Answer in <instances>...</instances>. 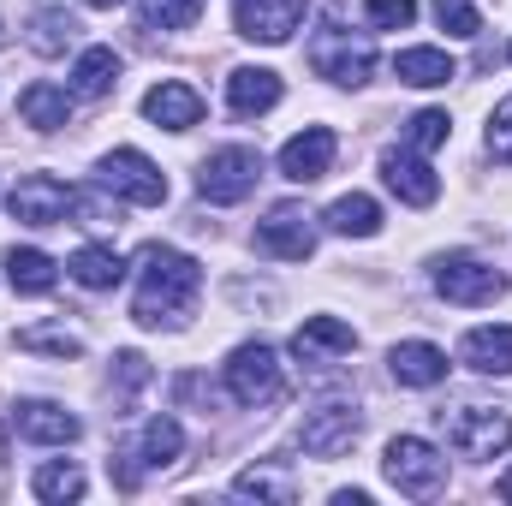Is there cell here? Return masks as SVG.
Listing matches in <instances>:
<instances>
[{"mask_svg": "<svg viewBox=\"0 0 512 506\" xmlns=\"http://www.w3.org/2000/svg\"><path fill=\"white\" fill-rule=\"evenodd\" d=\"M72 30H78V24H72L66 12H42V18H36V36H30V48H36V54H60V48L72 42Z\"/></svg>", "mask_w": 512, "mask_h": 506, "instance_id": "cell-33", "label": "cell"}, {"mask_svg": "<svg viewBox=\"0 0 512 506\" xmlns=\"http://www.w3.org/2000/svg\"><path fill=\"white\" fill-rule=\"evenodd\" d=\"M0 42H6V30H0Z\"/></svg>", "mask_w": 512, "mask_h": 506, "instance_id": "cell-40", "label": "cell"}, {"mask_svg": "<svg viewBox=\"0 0 512 506\" xmlns=\"http://www.w3.org/2000/svg\"><path fill=\"white\" fill-rule=\"evenodd\" d=\"M393 72H399V84H411V90H441V84L459 78V66H453L447 48H405V54L393 60Z\"/></svg>", "mask_w": 512, "mask_h": 506, "instance_id": "cell-20", "label": "cell"}, {"mask_svg": "<svg viewBox=\"0 0 512 506\" xmlns=\"http://www.w3.org/2000/svg\"><path fill=\"white\" fill-rule=\"evenodd\" d=\"M197 292H203V268L191 256L167 251V245H149L137 256V304H131V316L143 328H173V322H185Z\"/></svg>", "mask_w": 512, "mask_h": 506, "instance_id": "cell-1", "label": "cell"}, {"mask_svg": "<svg viewBox=\"0 0 512 506\" xmlns=\"http://www.w3.org/2000/svg\"><path fill=\"white\" fill-rule=\"evenodd\" d=\"M334 155H340V137L328 126H304L298 137H286V149H280V173L292 179V185H316L328 167H334Z\"/></svg>", "mask_w": 512, "mask_h": 506, "instance_id": "cell-12", "label": "cell"}, {"mask_svg": "<svg viewBox=\"0 0 512 506\" xmlns=\"http://www.w3.org/2000/svg\"><path fill=\"white\" fill-rule=\"evenodd\" d=\"M328 227H334L340 239H376V233H382V209H376V197L352 191V197H334V203H328Z\"/></svg>", "mask_w": 512, "mask_h": 506, "instance_id": "cell-22", "label": "cell"}, {"mask_svg": "<svg viewBox=\"0 0 512 506\" xmlns=\"http://www.w3.org/2000/svg\"><path fill=\"white\" fill-rule=\"evenodd\" d=\"M18 114H24V126H36V131H60L72 120V102H66V90H54V84H30V90L18 96Z\"/></svg>", "mask_w": 512, "mask_h": 506, "instance_id": "cell-26", "label": "cell"}, {"mask_svg": "<svg viewBox=\"0 0 512 506\" xmlns=\"http://www.w3.org/2000/svg\"><path fill=\"white\" fill-rule=\"evenodd\" d=\"M203 18V0H143V24L149 30H185Z\"/></svg>", "mask_w": 512, "mask_h": 506, "instance_id": "cell-30", "label": "cell"}, {"mask_svg": "<svg viewBox=\"0 0 512 506\" xmlns=\"http://www.w3.org/2000/svg\"><path fill=\"white\" fill-rule=\"evenodd\" d=\"M358 435H364V417H358L352 405H322V411L304 417L298 447H304L310 459H340V453H352Z\"/></svg>", "mask_w": 512, "mask_h": 506, "instance_id": "cell-10", "label": "cell"}, {"mask_svg": "<svg viewBox=\"0 0 512 506\" xmlns=\"http://www.w3.org/2000/svg\"><path fill=\"white\" fill-rule=\"evenodd\" d=\"M30 489H36L42 501H78V495H84V471H78L72 459H54V465H42V471L30 477Z\"/></svg>", "mask_w": 512, "mask_h": 506, "instance_id": "cell-29", "label": "cell"}, {"mask_svg": "<svg viewBox=\"0 0 512 506\" xmlns=\"http://www.w3.org/2000/svg\"><path fill=\"white\" fill-rule=\"evenodd\" d=\"M483 143H489V155H495V161H512V96L489 114V137H483Z\"/></svg>", "mask_w": 512, "mask_h": 506, "instance_id": "cell-36", "label": "cell"}, {"mask_svg": "<svg viewBox=\"0 0 512 506\" xmlns=\"http://www.w3.org/2000/svg\"><path fill=\"white\" fill-rule=\"evenodd\" d=\"M310 66H316V78L358 90V84L376 72V48H370L364 36H352V30H322V36L310 42Z\"/></svg>", "mask_w": 512, "mask_h": 506, "instance_id": "cell-3", "label": "cell"}, {"mask_svg": "<svg viewBox=\"0 0 512 506\" xmlns=\"http://www.w3.org/2000/svg\"><path fill=\"white\" fill-rule=\"evenodd\" d=\"M364 12H370L376 30H405L417 18V0H364Z\"/></svg>", "mask_w": 512, "mask_h": 506, "instance_id": "cell-35", "label": "cell"}, {"mask_svg": "<svg viewBox=\"0 0 512 506\" xmlns=\"http://www.w3.org/2000/svg\"><path fill=\"white\" fill-rule=\"evenodd\" d=\"M102 185H108L114 197H126V203H143V209H155V203L167 197V173H161L143 149H114V155L102 161Z\"/></svg>", "mask_w": 512, "mask_h": 506, "instance_id": "cell-9", "label": "cell"}, {"mask_svg": "<svg viewBox=\"0 0 512 506\" xmlns=\"http://www.w3.org/2000/svg\"><path fill=\"white\" fill-rule=\"evenodd\" d=\"M90 6H120V0H90Z\"/></svg>", "mask_w": 512, "mask_h": 506, "instance_id": "cell-39", "label": "cell"}, {"mask_svg": "<svg viewBox=\"0 0 512 506\" xmlns=\"http://www.w3.org/2000/svg\"><path fill=\"white\" fill-rule=\"evenodd\" d=\"M18 352H48V358H78L84 346H78V334H66V328H24V334H18Z\"/></svg>", "mask_w": 512, "mask_h": 506, "instance_id": "cell-31", "label": "cell"}, {"mask_svg": "<svg viewBox=\"0 0 512 506\" xmlns=\"http://www.w3.org/2000/svg\"><path fill=\"white\" fill-rule=\"evenodd\" d=\"M435 18H441V30H453V36H477V30H483V18H477L471 0H435Z\"/></svg>", "mask_w": 512, "mask_h": 506, "instance_id": "cell-34", "label": "cell"}, {"mask_svg": "<svg viewBox=\"0 0 512 506\" xmlns=\"http://www.w3.org/2000/svg\"><path fill=\"white\" fill-rule=\"evenodd\" d=\"M387 370H393L399 387H435V381H447V352L429 346V340H405V346L387 352Z\"/></svg>", "mask_w": 512, "mask_h": 506, "instance_id": "cell-18", "label": "cell"}, {"mask_svg": "<svg viewBox=\"0 0 512 506\" xmlns=\"http://www.w3.org/2000/svg\"><path fill=\"white\" fill-rule=\"evenodd\" d=\"M447 131H453V120H447L441 108H423V114H411V120H405V143H411V149H441V143H447Z\"/></svg>", "mask_w": 512, "mask_h": 506, "instance_id": "cell-32", "label": "cell"}, {"mask_svg": "<svg viewBox=\"0 0 512 506\" xmlns=\"http://www.w3.org/2000/svg\"><path fill=\"white\" fill-rule=\"evenodd\" d=\"M382 471H387V483H393L399 495H411V501H429V495L447 489V459H441L429 441H417V435H393V441H387Z\"/></svg>", "mask_w": 512, "mask_h": 506, "instance_id": "cell-2", "label": "cell"}, {"mask_svg": "<svg viewBox=\"0 0 512 506\" xmlns=\"http://www.w3.org/2000/svg\"><path fill=\"white\" fill-rule=\"evenodd\" d=\"M435 292L447 304H495L507 292V274L489 268L483 256H441L435 262Z\"/></svg>", "mask_w": 512, "mask_h": 506, "instance_id": "cell-6", "label": "cell"}, {"mask_svg": "<svg viewBox=\"0 0 512 506\" xmlns=\"http://www.w3.org/2000/svg\"><path fill=\"white\" fill-rule=\"evenodd\" d=\"M256 245H262L268 256H280V262H304V256L316 251V227H310V215H304V209L280 203V209L256 227Z\"/></svg>", "mask_w": 512, "mask_h": 506, "instance_id": "cell-13", "label": "cell"}, {"mask_svg": "<svg viewBox=\"0 0 512 506\" xmlns=\"http://www.w3.org/2000/svg\"><path fill=\"white\" fill-rule=\"evenodd\" d=\"M114 376H120V393H137V387L149 381V364H143L137 352H120V358H114Z\"/></svg>", "mask_w": 512, "mask_h": 506, "instance_id": "cell-37", "label": "cell"}, {"mask_svg": "<svg viewBox=\"0 0 512 506\" xmlns=\"http://www.w3.org/2000/svg\"><path fill=\"white\" fill-rule=\"evenodd\" d=\"M114 84H120V54H114V48H84L78 66H72V90L96 102V96H108Z\"/></svg>", "mask_w": 512, "mask_h": 506, "instance_id": "cell-25", "label": "cell"}, {"mask_svg": "<svg viewBox=\"0 0 512 506\" xmlns=\"http://www.w3.org/2000/svg\"><path fill=\"white\" fill-rule=\"evenodd\" d=\"M358 346V334L340 322V316H310L298 334H292V352L304 358V364H322V358H346Z\"/></svg>", "mask_w": 512, "mask_h": 506, "instance_id": "cell-19", "label": "cell"}, {"mask_svg": "<svg viewBox=\"0 0 512 506\" xmlns=\"http://www.w3.org/2000/svg\"><path fill=\"white\" fill-rule=\"evenodd\" d=\"M12 429H18L24 441H42V447H66V441L84 435V423H78L66 405H54V399H24V405L12 411Z\"/></svg>", "mask_w": 512, "mask_h": 506, "instance_id": "cell-14", "label": "cell"}, {"mask_svg": "<svg viewBox=\"0 0 512 506\" xmlns=\"http://www.w3.org/2000/svg\"><path fill=\"white\" fill-rule=\"evenodd\" d=\"M256 179H262V155L245 149V143H227V149H215V155L203 161L197 191H203L209 203H245L256 191Z\"/></svg>", "mask_w": 512, "mask_h": 506, "instance_id": "cell-4", "label": "cell"}, {"mask_svg": "<svg viewBox=\"0 0 512 506\" xmlns=\"http://www.w3.org/2000/svg\"><path fill=\"white\" fill-rule=\"evenodd\" d=\"M179 453H185V429H179L173 417H155V423L143 429V447H137L131 459H143L149 471H167V465H179Z\"/></svg>", "mask_w": 512, "mask_h": 506, "instance_id": "cell-27", "label": "cell"}, {"mask_svg": "<svg viewBox=\"0 0 512 506\" xmlns=\"http://www.w3.org/2000/svg\"><path fill=\"white\" fill-rule=\"evenodd\" d=\"M227 393H233L239 405H251V411L274 405V399L286 393V381H280V364H274V352H268L262 340L239 346V352L227 358Z\"/></svg>", "mask_w": 512, "mask_h": 506, "instance_id": "cell-5", "label": "cell"}, {"mask_svg": "<svg viewBox=\"0 0 512 506\" xmlns=\"http://www.w3.org/2000/svg\"><path fill=\"white\" fill-rule=\"evenodd\" d=\"M143 120L161 131H191L203 120V96L191 90V84H155L149 96H143Z\"/></svg>", "mask_w": 512, "mask_h": 506, "instance_id": "cell-16", "label": "cell"}, {"mask_svg": "<svg viewBox=\"0 0 512 506\" xmlns=\"http://www.w3.org/2000/svg\"><path fill=\"white\" fill-rule=\"evenodd\" d=\"M0 459H6V453H0Z\"/></svg>", "mask_w": 512, "mask_h": 506, "instance_id": "cell-41", "label": "cell"}, {"mask_svg": "<svg viewBox=\"0 0 512 506\" xmlns=\"http://www.w3.org/2000/svg\"><path fill=\"white\" fill-rule=\"evenodd\" d=\"M6 203H12V221H24V227H66V215L78 209L72 185H60L54 173H30V179H18Z\"/></svg>", "mask_w": 512, "mask_h": 506, "instance_id": "cell-7", "label": "cell"}, {"mask_svg": "<svg viewBox=\"0 0 512 506\" xmlns=\"http://www.w3.org/2000/svg\"><path fill=\"white\" fill-rule=\"evenodd\" d=\"M6 280H12V292H24V298H42V292H54V280H60V262L48 251H12L6 256Z\"/></svg>", "mask_w": 512, "mask_h": 506, "instance_id": "cell-23", "label": "cell"}, {"mask_svg": "<svg viewBox=\"0 0 512 506\" xmlns=\"http://www.w3.org/2000/svg\"><path fill=\"white\" fill-rule=\"evenodd\" d=\"M382 179H387V191H393L399 203H411V209H429V203L441 197V179L429 173V161H417V155H405V149H387L382 155Z\"/></svg>", "mask_w": 512, "mask_h": 506, "instance_id": "cell-15", "label": "cell"}, {"mask_svg": "<svg viewBox=\"0 0 512 506\" xmlns=\"http://www.w3.org/2000/svg\"><path fill=\"white\" fill-rule=\"evenodd\" d=\"M501 501H512V471L501 477Z\"/></svg>", "mask_w": 512, "mask_h": 506, "instance_id": "cell-38", "label": "cell"}, {"mask_svg": "<svg viewBox=\"0 0 512 506\" xmlns=\"http://www.w3.org/2000/svg\"><path fill=\"white\" fill-rule=\"evenodd\" d=\"M459 352L483 376H512V328H471Z\"/></svg>", "mask_w": 512, "mask_h": 506, "instance_id": "cell-21", "label": "cell"}, {"mask_svg": "<svg viewBox=\"0 0 512 506\" xmlns=\"http://www.w3.org/2000/svg\"><path fill=\"white\" fill-rule=\"evenodd\" d=\"M304 12L310 0H233V24L245 42H292Z\"/></svg>", "mask_w": 512, "mask_h": 506, "instance_id": "cell-11", "label": "cell"}, {"mask_svg": "<svg viewBox=\"0 0 512 506\" xmlns=\"http://www.w3.org/2000/svg\"><path fill=\"white\" fill-rule=\"evenodd\" d=\"M66 274L78 286H90V292H108V286L126 280V262H120V251H108V245H84V251L66 262Z\"/></svg>", "mask_w": 512, "mask_h": 506, "instance_id": "cell-24", "label": "cell"}, {"mask_svg": "<svg viewBox=\"0 0 512 506\" xmlns=\"http://www.w3.org/2000/svg\"><path fill=\"white\" fill-rule=\"evenodd\" d=\"M447 441H453V453H465V459H495V453L512 447V417L507 411H489V405H465V411H453Z\"/></svg>", "mask_w": 512, "mask_h": 506, "instance_id": "cell-8", "label": "cell"}, {"mask_svg": "<svg viewBox=\"0 0 512 506\" xmlns=\"http://www.w3.org/2000/svg\"><path fill=\"white\" fill-rule=\"evenodd\" d=\"M233 495H256V501H280V506H292V501H298V483H292L286 471L251 465V471H239V477H233Z\"/></svg>", "mask_w": 512, "mask_h": 506, "instance_id": "cell-28", "label": "cell"}, {"mask_svg": "<svg viewBox=\"0 0 512 506\" xmlns=\"http://www.w3.org/2000/svg\"><path fill=\"white\" fill-rule=\"evenodd\" d=\"M274 102H280V72H268V66H239V72L227 78V108H233L239 120L268 114Z\"/></svg>", "mask_w": 512, "mask_h": 506, "instance_id": "cell-17", "label": "cell"}]
</instances>
